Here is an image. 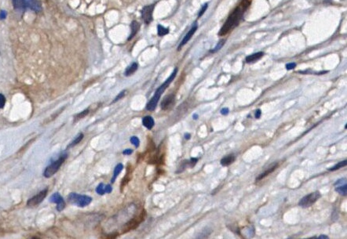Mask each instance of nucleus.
<instances>
[{"label":"nucleus","mask_w":347,"mask_h":239,"mask_svg":"<svg viewBox=\"0 0 347 239\" xmlns=\"http://www.w3.org/2000/svg\"><path fill=\"white\" fill-rule=\"evenodd\" d=\"M177 73H178V68H175V70H174V71L172 72V74L170 75V77L166 79V81H165L164 83H163V84H162L161 86L156 89V90H155V94H154V96L151 98V100H149V102L147 104V105H146V109H147L148 111H152L155 109V108H156L157 104H158L159 103V100H160V97H161L162 94L164 93V91L166 90V88L169 86V85L171 84V82L175 79Z\"/></svg>","instance_id":"nucleus-1"},{"label":"nucleus","mask_w":347,"mask_h":239,"mask_svg":"<svg viewBox=\"0 0 347 239\" xmlns=\"http://www.w3.org/2000/svg\"><path fill=\"white\" fill-rule=\"evenodd\" d=\"M244 9H241V7H237V8L235 9L234 11L229 15V17L228 18V19L226 20V21L225 22V24H223V26L222 27L221 30L219 31L218 35L220 36H223V35H226L230 30L233 28L236 27L238 24H239V21L242 18L243 14H244Z\"/></svg>","instance_id":"nucleus-2"},{"label":"nucleus","mask_w":347,"mask_h":239,"mask_svg":"<svg viewBox=\"0 0 347 239\" xmlns=\"http://www.w3.org/2000/svg\"><path fill=\"white\" fill-rule=\"evenodd\" d=\"M13 6L17 10H29L34 12H41L43 10L39 0H12Z\"/></svg>","instance_id":"nucleus-3"},{"label":"nucleus","mask_w":347,"mask_h":239,"mask_svg":"<svg viewBox=\"0 0 347 239\" xmlns=\"http://www.w3.org/2000/svg\"><path fill=\"white\" fill-rule=\"evenodd\" d=\"M68 201L72 204L79 206V207H85V206L90 205V203L92 201V198L87 195H78L76 193H71L68 195Z\"/></svg>","instance_id":"nucleus-4"},{"label":"nucleus","mask_w":347,"mask_h":239,"mask_svg":"<svg viewBox=\"0 0 347 239\" xmlns=\"http://www.w3.org/2000/svg\"><path fill=\"white\" fill-rule=\"evenodd\" d=\"M67 158V155H62V156H60L57 160L54 161V162H52L49 166L46 167V169L44 171V173H43L45 177L49 178L50 177V176H52L54 174H55V173L58 171L60 167L61 166L63 162H65V158Z\"/></svg>","instance_id":"nucleus-5"},{"label":"nucleus","mask_w":347,"mask_h":239,"mask_svg":"<svg viewBox=\"0 0 347 239\" xmlns=\"http://www.w3.org/2000/svg\"><path fill=\"white\" fill-rule=\"evenodd\" d=\"M145 216V211H143V212H141L139 215L137 216L136 217L131 219L130 221L127 222V223L124 225V228L122 229V231H124V232H127V231H131V230H134L136 227H138V225H139L140 223L144 220Z\"/></svg>","instance_id":"nucleus-6"},{"label":"nucleus","mask_w":347,"mask_h":239,"mask_svg":"<svg viewBox=\"0 0 347 239\" xmlns=\"http://www.w3.org/2000/svg\"><path fill=\"white\" fill-rule=\"evenodd\" d=\"M320 196H321V195H320V192L318 191L313 192V193L309 194L308 195L305 196L304 198H302V199L299 201V202H298V205L303 208L309 207V206H312L313 204H314V203H315L316 201L320 198Z\"/></svg>","instance_id":"nucleus-7"},{"label":"nucleus","mask_w":347,"mask_h":239,"mask_svg":"<svg viewBox=\"0 0 347 239\" xmlns=\"http://www.w3.org/2000/svg\"><path fill=\"white\" fill-rule=\"evenodd\" d=\"M155 3L151 4V5L145 6L141 10V18L145 24H149L152 21H153V11L155 9Z\"/></svg>","instance_id":"nucleus-8"},{"label":"nucleus","mask_w":347,"mask_h":239,"mask_svg":"<svg viewBox=\"0 0 347 239\" xmlns=\"http://www.w3.org/2000/svg\"><path fill=\"white\" fill-rule=\"evenodd\" d=\"M46 195H47V190H43L42 191H40L39 193L37 194L35 196L32 197V198L28 201V206H30V207H33V206H38L39 204L43 201V200L46 198Z\"/></svg>","instance_id":"nucleus-9"},{"label":"nucleus","mask_w":347,"mask_h":239,"mask_svg":"<svg viewBox=\"0 0 347 239\" xmlns=\"http://www.w3.org/2000/svg\"><path fill=\"white\" fill-rule=\"evenodd\" d=\"M197 28H198V25H197V23L195 22V23H194L193 25H192V27L190 28V30H189V32H187V34L186 35V36H185L184 38H183V39L181 40V43H180L179 46H178V50H180V49H181V48H182L183 46H184L185 45H186V43H187L188 42H189V40L192 38V37L193 36V35L195 34V32H197Z\"/></svg>","instance_id":"nucleus-10"},{"label":"nucleus","mask_w":347,"mask_h":239,"mask_svg":"<svg viewBox=\"0 0 347 239\" xmlns=\"http://www.w3.org/2000/svg\"><path fill=\"white\" fill-rule=\"evenodd\" d=\"M51 202H54L57 204V210L60 212V211L63 210L65 207V203L64 201L63 198L60 196V195L59 193H55L50 197V198Z\"/></svg>","instance_id":"nucleus-11"},{"label":"nucleus","mask_w":347,"mask_h":239,"mask_svg":"<svg viewBox=\"0 0 347 239\" xmlns=\"http://www.w3.org/2000/svg\"><path fill=\"white\" fill-rule=\"evenodd\" d=\"M175 102V95L174 94H170L163 98L161 102V108L163 110H167L174 104Z\"/></svg>","instance_id":"nucleus-12"},{"label":"nucleus","mask_w":347,"mask_h":239,"mask_svg":"<svg viewBox=\"0 0 347 239\" xmlns=\"http://www.w3.org/2000/svg\"><path fill=\"white\" fill-rule=\"evenodd\" d=\"M130 28H131V32H130V37L128 38V41L131 40L137 35L140 29V24L137 21H133L130 24Z\"/></svg>","instance_id":"nucleus-13"},{"label":"nucleus","mask_w":347,"mask_h":239,"mask_svg":"<svg viewBox=\"0 0 347 239\" xmlns=\"http://www.w3.org/2000/svg\"><path fill=\"white\" fill-rule=\"evenodd\" d=\"M264 56L263 52H258L255 53L251 54V55H249L246 57L245 60L247 63H251V62L256 61V60H259V59L262 58Z\"/></svg>","instance_id":"nucleus-14"},{"label":"nucleus","mask_w":347,"mask_h":239,"mask_svg":"<svg viewBox=\"0 0 347 239\" xmlns=\"http://www.w3.org/2000/svg\"><path fill=\"white\" fill-rule=\"evenodd\" d=\"M142 123L143 125L145 128H147L148 130H152V127L155 125L153 118L151 117V116H146V117H145L142 120Z\"/></svg>","instance_id":"nucleus-15"},{"label":"nucleus","mask_w":347,"mask_h":239,"mask_svg":"<svg viewBox=\"0 0 347 239\" xmlns=\"http://www.w3.org/2000/svg\"><path fill=\"white\" fill-rule=\"evenodd\" d=\"M235 161V156L233 155H227V156L224 157L221 160V164L223 166H228V165H231L233 162Z\"/></svg>","instance_id":"nucleus-16"},{"label":"nucleus","mask_w":347,"mask_h":239,"mask_svg":"<svg viewBox=\"0 0 347 239\" xmlns=\"http://www.w3.org/2000/svg\"><path fill=\"white\" fill-rule=\"evenodd\" d=\"M138 64L136 63V62H134L133 64H132L130 66H129L128 68H127V70H126L125 71V75L126 76H130L131 75V74H133L135 72V71L138 70Z\"/></svg>","instance_id":"nucleus-17"},{"label":"nucleus","mask_w":347,"mask_h":239,"mask_svg":"<svg viewBox=\"0 0 347 239\" xmlns=\"http://www.w3.org/2000/svg\"><path fill=\"white\" fill-rule=\"evenodd\" d=\"M169 32L170 30L167 28L163 27V25H160V24H158V26H157V33H158L159 36H164V35H167Z\"/></svg>","instance_id":"nucleus-18"},{"label":"nucleus","mask_w":347,"mask_h":239,"mask_svg":"<svg viewBox=\"0 0 347 239\" xmlns=\"http://www.w3.org/2000/svg\"><path fill=\"white\" fill-rule=\"evenodd\" d=\"M123 169H124V165H123L121 163L118 164V165H116V168H115V170H114V173H113V179H112V183H114V181H116V179L117 178V176H119V173H121V171L123 170Z\"/></svg>","instance_id":"nucleus-19"},{"label":"nucleus","mask_w":347,"mask_h":239,"mask_svg":"<svg viewBox=\"0 0 347 239\" xmlns=\"http://www.w3.org/2000/svg\"><path fill=\"white\" fill-rule=\"evenodd\" d=\"M276 167H277V164H276V165H275L274 166L272 167V168L268 169V170H267L266 172H264L263 173H262V174H260V175H259V176H258V177H257L256 181H260V180L263 179L264 177H266V176H268L269 174H270V173H273V172L275 170H276Z\"/></svg>","instance_id":"nucleus-20"},{"label":"nucleus","mask_w":347,"mask_h":239,"mask_svg":"<svg viewBox=\"0 0 347 239\" xmlns=\"http://www.w3.org/2000/svg\"><path fill=\"white\" fill-rule=\"evenodd\" d=\"M335 191L338 192V193L340 194V195H343V196L346 195V194H347V185H346V184H343V185L340 186V187H338L337 188L335 189Z\"/></svg>","instance_id":"nucleus-21"},{"label":"nucleus","mask_w":347,"mask_h":239,"mask_svg":"<svg viewBox=\"0 0 347 239\" xmlns=\"http://www.w3.org/2000/svg\"><path fill=\"white\" fill-rule=\"evenodd\" d=\"M346 164H347V161H346V160L343 161V162H339V163L336 164V165H334V166H333L332 168L330 169L329 170H330V171H335V170H339V169H340V168H342V167L345 166V165H346Z\"/></svg>","instance_id":"nucleus-22"},{"label":"nucleus","mask_w":347,"mask_h":239,"mask_svg":"<svg viewBox=\"0 0 347 239\" xmlns=\"http://www.w3.org/2000/svg\"><path fill=\"white\" fill-rule=\"evenodd\" d=\"M225 39H222L221 40V41L218 42V43L217 45H216L215 47L214 48V49H212V50H211V53H214L218 52V51L219 50V49H222V46H224V44H225Z\"/></svg>","instance_id":"nucleus-23"},{"label":"nucleus","mask_w":347,"mask_h":239,"mask_svg":"<svg viewBox=\"0 0 347 239\" xmlns=\"http://www.w3.org/2000/svg\"><path fill=\"white\" fill-rule=\"evenodd\" d=\"M82 138H83V134H82V133H81V134H79V136H78L77 137H76V139H75L74 140H73L72 142L71 143V144H70V145L68 146V147H74L75 145H76V144H78L79 142H80L81 140H82Z\"/></svg>","instance_id":"nucleus-24"},{"label":"nucleus","mask_w":347,"mask_h":239,"mask_svg":"<svg viewBox=\"0 0 347 239\" xmlns=\"http://www.w3.org/2000/svg\"><path fill=\"white\" fill-rule=\"evenodd\" d=\"M89 112H90L89 109H87V110H85V111H82V112L79 113V114H78L75 117V120H79V119H82V118L85 117L86 115H87V114H89Z\"/></svg>","instance_id":"nucleus-25"},{"label":"nucleus","mask_w":347,"mask_h":239,"mask_svg":"<svg viewBox=\"0 0 347 239\" xmlns=\"http://www.w3.org/2000/svg\"><path fill=\"white\" fill-rule=\"evenodd\" d=\"M96 192H97L98 195H105V187H104V184H100L97 187V188H96Z\"/></svg>","instance_id":"nucleus-26"},{"label":"nucleus","mask_w":347,"mask_h":239,"mask_svg":"<svg viewBox=\"0 0 347 239\" xmlns=\"http://www.w3.org/2000/svg\"><path fill=\"white\" fill-rule=\"evenodd\" d=\"M130 142H131V144H134L136 147H138V146H139V144H140L139 139H138V137H136V136H132V137L130 138Z\"/></svg>","instance_id":"nucleus-27"},{"label":"nucleus","mask_w":347,"mask_h":239,"mask_svg":"<svg viewBox=\"0 0 347 239\" xmlns=\"http://www.w3.org/2000/svg\"><path fill=\"white\" fill-rule=\"evenodd\" d=\"M208 3H205L204 5L202 7L201 10H200V13H199V14H198V18H201V17L203 16V13H204L205 12H206V10H208Z\"/></svg>","instance_id":"nucleus-28"},{"label":"nucleus","mask_w":347,"mask_h":239,"mask_svg":"<svg viewBox=\"0 0 347 239\" xmlns=\"http://www.w3.org/2000/svg\"><path fill=\"white\" fill-rule=\"evenodd\" d=\"M125 94H126V90H124V91H122V92H121V93H119V94H118L117 97H116V98L114 99V100H113V103H115V102L118 101V100H120V99H122L123 97H124V96H125Z\"/></svg>","instance_id":"nucleus-29"},{"label":"nucleus","mask_w":347,"mask_h":239,"mask_svg":"<svg viewBox=\"0 0 347 239\" xmlns=\"http://www.w3.org/2000/svg\"><path fill=\"white\" fill-rule=\"evenodd\" d=\"M6 104V98L3 94H0V108H3L5 106Z\"/></svg>","instance_id":"nucleus-30"},{"label":"nucleus","mask_w":347,"mask_h":239,"mask_svg":"<svg viewBox=\"0 0 347 239\" xmlns=\"http://www.w3.org/2000/svg\"><path fill=\"white\" fill-rule=\"evenodd\" d=\"M296 67V64L295 63H289L286 64V68L287 70H292Z\"/></svg>","instance_id":"nucleus-31"},{"label":"nucleus","mask_w":347,"mask_h":239,"mask_svg":"<svg viewBox=\"0 0 347 239\" xmlns=\"http://www.w3.org/2000/svg\"><path fill=\"white\" fill-rule=\"evenodd\" d=\"M112 191H113V188H112V186L110 185V184H108V185H106L105 187V193H111Z\"/></svg>","instance_id":"nucleus-32"},{"label":"nucleus","mask_w":347,"mask_h":239,"mask_svg":"<svg viewBox=\"0 0 347 239\" xmlns=\"http://www.w3.org/2000/svg\"><path fill=\"white\" fill-rule=\"evenodd\" d=\"M6 18H7V12L4 11V10L0 11V20H3Z\"/></svg>","instance_id":"nucleus-33"},{"label":"nucleus","mask_w":347,"mask_h":239,"mask_svg":"<svg viewBox=\"0 0 347 239\" xmlns=\"http://www.w3.org/2000/svg\"><path fill=\"white\" fill-rule=\"evenodd\" d=\"M346 184V179H345V178H344V179L339 180V181H338L337 182L334 184V185L337 186V185H339V184Z\"/></svg>","instance_id":"nucleus-34"},{"label":"nucleus","mask_w":347,"mask_h":239,"mask_svg":"<svg viewBox=\"0 0 347 239\" xmlns=\"http://www.w3.org/2000/svg\"><path fill=\"white\" fill-rule=\"evenodd\" d=\"M132 152H133V150H131V149H127V150H124V152H123V154L124 155H131Z\"/></svg>","instance_id":"nucleus-35"},{"label":"nucleus","mask_w":347,"mask_h":239,"mask_svg":"<svg viewBox=\"0 0 347 239\" xmlns=\"http://www.w3.org/2000/svg\"><path fill=\"white\" fill-rule=\"evenodd\" d=\"M221 113H222L223 115H226V114H228L229 113V109L226 108H223V109H222V111H221Z\"/></svg>","instance_id":"nucleus-36"},{"label":"nucleus","mask_w":347,"mask_h":239,"mask_svg":"<svg viewBox=\"0 0 347 239\" xmlns=\"http://www.w3.org/2000/svg\"><path fill=\"white\" fill-rule=\"evenodd\" d=\"M260 116H261V111L258 109L257 110L256 112H255V118H256V119H259Z\"/></svg>","instance_id":"nucleus-37"},{"label":"nucleus","mask_w":347,"mask_h":239,"mask_svg":"<svg viewBox=\"0 0 347 239\" xmlns=\"http://www.w3.org/2000/svg\"><path fill=\"white\" fill-rule=\"evenodd\" d=\"M318 238H328V236H326V235H320V236H319Z\"/></svg>","instance_id":"nucleus-38"},{"label":"nucleus","mask_w":347,"mask_h":239,"mask_svg":"<svg viewBox=\"0 0 347 239\" xmlns=\"http://www.w3.org/2000/svg\"><path fill=\"white\" fill-rule=\"evenodd\" d=\"M185 137H186V139H189L190 138V134H188V133H186V135H185Z\"/></svg>","instance_id":"nucleus-39"},{"label":"nucleus","mask_w":347,"mask_h":239,"mask_svg":"<svg viewBox=\"0 0 347 239\" xmlns=\"http://www.w3.org/2000/svg\"><path fill=\"white\" fill-rule=\"evenodd\" d=\"M193 118H194V119H197V118H198V115H197V114H194Z\"/></svg>","instance_id":"nucleus-40"}]
</instances>
